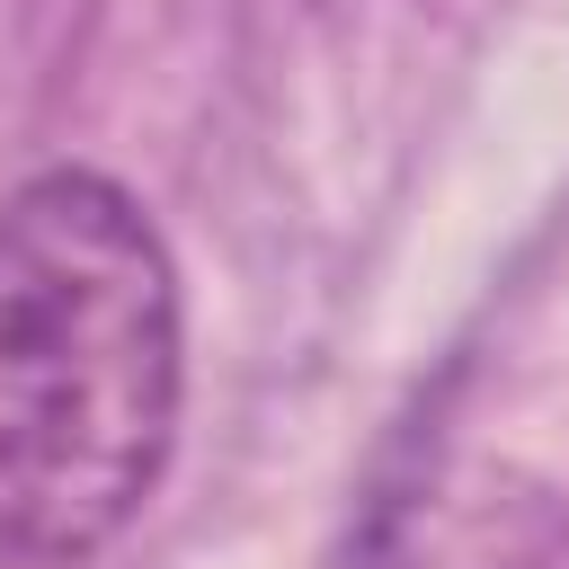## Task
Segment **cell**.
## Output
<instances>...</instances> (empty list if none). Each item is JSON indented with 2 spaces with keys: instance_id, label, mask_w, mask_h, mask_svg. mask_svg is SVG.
<instances>
[{
  "instance_id": "1",
  "label": "cell",
  "mask_w": 569,
  "mask_h": 569,
  "mask_svg": "<svg viewBox=\"0 0 569 569\" xmlns=\"http://www.w3.org/2000/svg\"><path fill=\"white\" fill-rule=\"evenodd\" d=\"M187 311L160 222L98 169L0 204V569H89L160 489Z\"/></svg>"
}]
</instances>
